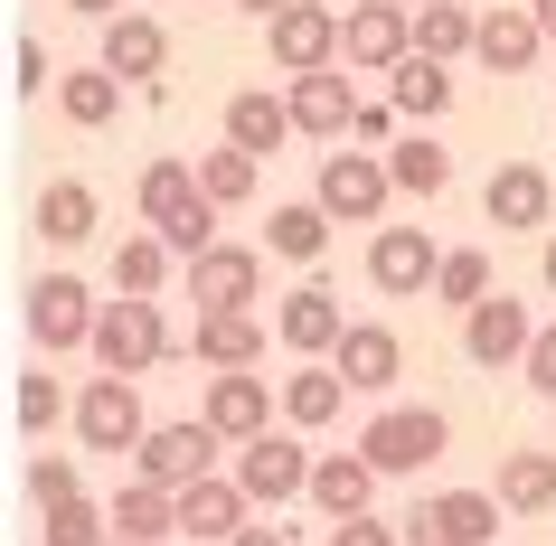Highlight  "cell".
Segmentation results:
<instances>
[{
  "instance_id": "f35d334b",
  "label": "cell",
  "mask_w": 556,
  "mask_h": 546,
  "mask_svg": "<svg viewBox=\"0 0 556 546\" xmlns=\"http://www.w3.org/2000/svg\"><path fill=\"white\" fill-rule=\"evenodd\" d=\"M58 415H76V405H66V386H58V377H48V368H38V377H20V433H48V424H58Z\"/></svg>"
},
{
  "instance_id": "f1b7e54d",
  "label": "cell",
  "mask_w": 556,
  "mask_h": 546,
  "mask_svg": "<svg viewBox=\"0 0 556 546\" xmlns=\"http://www.w3.org/2000/svg\"><path fill=\"white\" fill-rule=\"evenodd\" d=\"M104 227V199H94L86 179H48V189H38V236H48V245H86V236Z\"/></svg>"
},
{
  "instance_id": "816d5d0a",
  "label": "cell",
  "mask_w": 556,
  "mask_h": 546,
  "mask_svg": "<svg viewBox=\"0 0 556 546\" xmlns=\"http://www.w3.org/2000/svg\"><path fill=\"white\" fill-rule=\"evenodd\" d=\"M406 10H425V0H406Z\"/></svg>"
},
{
  "instance_id": "7dc6e473",
  "label": "cell",
  "mask_w": 556,
  "mask_h": 546,
  "mask_svg": "<svg viewBox=\"0 0 556 546\" xmlns=\"http://www.w3.org/2000/svg\"><path fill=\"white\" fill-rule=\"evenodd\" d=\"M538 274H547V302H556V227H547V245H538Z\"/></svg>"
},
{
  "instance_id": "c3c4849f",
  "label": "cell",
  "mask_w": 556,
  "mask_h": 546,
  "mask_svg": "<svg viewBox=\"0 0 556 546\" xmlns=\"http://www.w3.org/2000/svg\"><path fill=\"white\" fill-rule=\"evenodd\" d=\"M236 10H255V20H274V10H293V0H236Z\"/></svg>"
},
{
  "instance_id": "ffe728a7",
  "label": "cell",
  "mask_w": 556,
  "mask_h": 546,
  "mask_svg": "<svg viewBox=\"0 0 556 546\" xmlns=\"http://www.w3.org/2000/svg\"><path fill=\"white\" fill-rule=\"evenodd\" d=\"M283 94H293V123L312 132V142H350V123H358V94L340 66H321V76H283Z\"/></svg>"
},
{
  "instance_id": "ee69618b",
  "label": "cell",
  "mask_w": 556,
  "mask_h": 546,
  "mask_svg": "<svg viewBox=\"0 0 556 546\" xmlns=\"http://www.w3.org/2000/svg\"><path fill=\"white\" fill-rule=\"evenodd\" d=\"M10 66H20V76H10L20 94H48V86H58V66H48V48H38V38H20V48H10Z\"/></svg>"
},
{
  "instance_id": "7bdbcfd3",
  "label": "cell",
  "mask_w": 556,
  "mask_h": 546,
  "mask_svg": "<svg viewBox=\"0 0 556 546\" xmlns=\"http://www.w3.org/2000/svg\"><path fill=\"white\" fill-rule=\"evenodd\" d=\"M519 377L556 405V320H538V340H528V368H519Z\"/></svg>"
},
{
  "instance_id": "5bb4252c",
  "label": "cell",
  "mask_w": 556,
  "mask_h": 546,
  "mask_svg": "<svg viewBox=\"0 0 556 546\" xmlns=\"http://www.w3.org/2000/svg\"><path fill=\"white\" fill-rule=\"evenodd\" d=\"M94 320H104V302H94L76 274H48V283L29 292V340L58 358V348H94Z\"/></svg>"
},
{
  "instance_id": "f546056e",
  "label": "cell",
  "mask_w": 556,
  "mask_h": 546,
  "mask_svg": "<svg viewBox=\"0 0 556 546\" xmlns=\"http://www.w3.org/2000/svg\"><path fill=\"white\" fill-rule=\"evenodd\" d=\"M58 114L76 123V132H104V123L123 114V76L114 66H66L58 76Z\"/></svg>"
},
{
  "instance_id": "9c48e42d",
  "label": "cell",
  "mask_w": 556,
  "mask_h": 546,
  "mask_svg": "<svg viewBox=\"0 0 556 546\" xmlns=\"http://www.w3.org/2000/svg\"><path fill=\"white\" fill-rule=\"evenodd\" d=\"M406 58H415V10L406 0H358L350 38H340V66L350 76H396Z\"/></svg>"
},
{
  "instance_id": "44dd1931",
  "label": "cell",
  "mask_w": 556,
  "mask_h": 546,
  "mask_svg": "<svg viewBox=\"0 0 556 546\" xmlns=\"http://www.w3.org/2000/svg\"><path fill=\"white\" fill-rule=\"evenodd\" d=\"M189 358H199L207 377L264 368V320H255V312H199V330H189Z\"/></svg>"
},
{
  "instance_id": "4fadbf2b",
  "label": "cell",
  "mask_w": 556,
  "mask_h": 546,
  "mask_svg": "<svg viewBox=\"0 0 556 546\" xmlns=\"http://www.w3.org/2000/svg\"><path fill=\"white\" fill-rule=\"evenodd\" d=\"M434 274H443V245L425 227H378V236H368V283H378L387 302L434 292Z\"/></svg>"
},
{
  "instance_id": "8d00e7d4",
  "label": "cell",
  "mask_w": 556,
  "mask_h": 546,
  "mask_svg": "<svg viewBox=\"0 0 556 546\" xmlns=\"http://www.w3.org/2000/svg\"><path fill=\"white\" fill-rule=\"evenodd\" d=\"M255 170H264V161H255V151H236V142L199 151V189H207L217 207H245V199H255Z\"/></svg>"
},
{
  "instance_id": "d590c367",
  "label": "cell",
  "mask_w": 556,
  "mask_h": 546,
  "mask_svg": "<svg viewBox=\"0 0 556 546\" xmlns=\"http://www.w3.org/2000/svg\"><path fill=\"white\" fill-rule=\"evenodd\" d=\"M491 255L481 245H443V274H434V302L443 312H471V302H491Z\"/></svg>"
},
{
  "instance_id": "52a82bcc",
  "label": "cell",
  "mask_w": 556,
  "mask_h": 546,
  "mask_svg": "<svg viewBox=\"0 0 556 546\" xmlns=\"http://www.w3.org/2000/svg\"><path fill=\"white\" fill-rule=\"evenodd\" d=\"M312 443L302 433H255V443H236V481L255 509H283V499H312Z\"/></svg>"
},
{
  "instance_id": "7c38bea8",
  "label": "cell",
  "mask_w": 556,
  "mask_h": 546,
  "mask_svg": "<svg viewBox=\"0 0 556 546\" xmlns=\"http://www.w3.org/2000/svg\"><path fill=\"white\" fill-rule=\"evenodd\" d=\"M179 274H189V302H199V312H255L264 302V255L255 245H207V255H189Z\"/></svg>"
},
{
  "instance_id": "83f0119b",
  "label": "cell",
  "mask_w": 556,
  "mask_h": 546,
  "mask_svg": "<svg viewBox=\"0 0 556 546\" xmlns=\"http://www.w3.org/2000/svg\"><path fill=\"white\" fill-rule=\"evenodd\" d=\"M368 499H378V461L368 453H321L312 461V509L321 518H358Z\"/></svg>"
},
{
  "instance_id": "9a60e30c",
  "label": "cell",
  "mask_w": 556,
  "mask_h": 546,
  "mask_svg": "<svg viewBox=\"0 0 556 546\" xmlns=\"http://www.w3.org/2000/svg\"><path fill=\"white\" fill-rule=\"evenodd\" d=\"M274 340L293 348V358H330V348L350 340V312H340V292L330 283H302L274 302Z\"/></svg>"
},
{
  "instance_id": "2e32d148",
  "label": "cell",
  "mask_w": 556,
  "mask_h": 546,
  "mask_svg": "<svg viewBox=\"0 0 556 546\" xmlns=\"http://www.w3.org/2000/svg\"><path fill=\"white\" fill-rule=\"evenodd\" d=\"M330 368L350 377V396H387V386L406 377V340H396L387 320H350V340L330 348Z\"/></svg>"
},
{
  "instance_id": "30bf717a",
  "label": "cell",
  "mask_w": 556,
  "mask_h": 546,
  "mask_svg": "<svg viewBox=\"0 0 556 546\" xmlns=\"http://www.w3.org/2000/svg\"><path fill=\"white\" fill-rule=\"evenodd\" d=\"M528 340H538V312L519 292H491L463 312V358L471 368H528Z\"/></svg>"
},
{
  "instance_id": "ac0fdd59",
  "label": "cell",
  "mask_w": 556,
  "mask_h": 546,
  "mask_svg": "<svg viewBox=\"0 0 556 546\" xmlns=\"http://www.w3.org/2000/svg\"><path fill=\"white\" fill-rule=\"evenodd\" d=\"M123 86H161V66H170V29L151 20V10H123V20H104V58Z\"/></svg>"
},
{
  "instance_id": "f907efd6",
  "label": "cell",
  "mask_w": 556,
  "mask_h": 546,
  "mask_svg": "<svg viewBox=\"0 0 556 546\" xmlns=\"http://www.w3.org/2000/svg\"><path fill=\"white\" fill-rule=\"evenodd\" d=\"M114 546H142V537H114Z\"/></svg>"
},
{
  "instance_id": "e575fe53",
  "label": "cell",
  "mask_w": 556,
  "mask_h": 546,
  "mask_svg": "<svg viewBox=\"0 0 556 546\" xmlns=\"http://www.w3.org/2000/svg\"><path fill=\"white\" fill-rule=\"evenodd\" d=\"M415 48H425V58H471V48H481V20H471L463 0H425V10H415Z\"/></svg>"
},
{
  "instance_id": "ab89813d",
  "label": "cell",
  "mask_w": 556,
  "mask_h": 546,
  "mask_svg": "<svg viewBox=\"0 0 556 546\" xmlns=\"http://www.w3.org/2000/svg\"><path fill=\"white\" fill-rule=\"evenodd\" d=\"M76 490H86V481H76V461H66V453H38L29 461V499H38V509H58V499H76Z\"/></svg>"
},
{
  "instance_id": "277c9868",
  "label": "cell",
  "mask_w": 556,
  "mask_h": 546,
  "mask_svg": "<svg viewBox=\"0 0 556 546\" xmlns=\"http://www.w3.org/2000/svg\"><path fill=\"white\" fill-rule=\"evenodd\" d=\"M76 443L86 453H142V433H151V415H142V377H86V396H76Z\"/></svg>"
},
{
  "instance_id": "60d3db41",
  "label": "cell",
  "mask_w": 556,
  "mask_h": 546,
  "mask_svg": "<svg viewBox=\"0 0 556 546\" xmlns=\"http://www.w3.org/2000/svg\"><path fill=\"white\" fill-rule=\"evenodd\" d=\"M396 123H406V114H396V104H358V123H350V142H358V151H396V142H406V132H396Z\"/></svg>"
},
{
  "instance_id": "1f68e13d",
  "label": "cell",
  "mask_w": 556,
  "mask_h": 546,
  "mask_svg": "<svg viewBox=\"0 0 556 546\" xmlns=\"http://www.w3.org/2000/svg\"><path fill=\"white\" fill-rule=\"evenodd\" d=\"M330 227H340V217H330L321 199H283V207H274V227H264V245H274L283 264H321Z\"/></svg>"
},
{
  "instance_id": "7a4b0ae2",
  "label": "cell",
  "mask_w": 556,
  "mask_h": 546,
  "mask_svg": "<svg viewBox=\"0 0 556 546\" xmlns=\"http://www.w3.org/2000/svg\"><path fill=\"white\" fill-rule=\"evenodd\" d=\"M443 443H453V424H443L434 405H378V415L358 424V453L378 461V481H406V471L443 461Z\"/></svg>"
},
{
  "instance_id": "bcb514c9",
  "label": "cell",
  "mask_w": 556,
  "mask_h": 546,
  "mask_svg": "<svg viewBox=\"0 0 556 546\" xmlns=\"http://www.w3.org/2000/svg\"><path fill=\"white\" fill-rule=\"evenodd\" d=\"M76 20H123V0H66Z\"/></svg>"
},
{
  "instance_id": "4dcf8cb0",
  "label": "cell",
  "mask_w": 556,
  "mask_h": 546,
  "mask_svg": "<svg viewBox=\"0 0 556 546\" xmlns=\"http://www.w3.org/2000/svg\"><path fill=\"white\" fill-rule=\"evenodd\" d=\"M387 170H396V199H443V189H453V151L406 123V142L387 151Z\"/></svg>"
},
{
  "instance_id": "4316f807",
  "label": "cell",
  "mask_w": 556,
  "mask_h": 546,
  "mask_svg": "<svg viewBox=\"0 0 556 546\" xmlns=\"http://www.w3.org/2000/svg\"><path fill=\"white\" fill-rule=\"evenodd\" d=\"M387 104H396V114H406L415 132H425V123H443V114H453V66L415 48V58L396 66V76H387Z\"/></svg>"
},
{
  "instance_id": "f6af8a7d",
  "label": "cell",
  "mask_w": 556,
  "mask_h": 546,
  "mask_svg": "<svg viewBox=\"0 0 556 546\" xmlns=\"http://www.w3.org/2000/svg\"><path fill=\"white\" fill-rule=\"evenodd\" d=\"M227 546H293V528H255V518H245V528H236Z\"/></svg>"
},
{
  "instance_id": "74e56055",
  "label": "cell",
  "mask_w": 556,
  "mask_h": 546,
  "mask_svg": "<svg viewBox=\"0 0 556 546\" xmlns=\"http://www.w3.org/2000/svg\"><path fill=\"white\" fill-rule=\"evenodd\" d=\"M48 546H114V509H94L86 490L48 509Z\"/></svg>"
},
{
  "instance_id": "d6a6232c",
  "label": "cell",
  "mask_w": 556,
  "mask_h": 546,
  "mask_svg": "<svg viewBox=\"0 0 556 546\" xmlns=\"http://www.w3.org/2000/svg\"><path fill=\"white\" fill-rule=\"evenodd\" d=\"M170 264H179V245H170L161 227L123 236V245H114V292H142V302H161V283H170Z\"/></svg>"
},
{
  "instance_id": "484cf974",
  "label": "cell",
  "mask_w": 556,
  "mask_h": 546,
  "mask_svg": "<svg viewBox=\"0 0 556 546\" xmlns=\"http://www.w3.org/2000/svg\"><path fill=\"white\" fill-rule=\"evenodd\" d=\"M199 199H207V189H199V161H170V151H161V161L142 170V189H132L142 227H161V236H170V227H179V217H189Z\"/></svg>"
},
{
  "instance_id": "cb8c5ba5",
  "label": "cell",
  "mask_w": 556,
  "mask_h": 546,
  "mask_svg": "<svg viewBox=\"0 0 556 546\" xmlns=\"http://www.w3.org/2000/svg\"><path fill=\"white\" fill-rule=\"evenodd\" d=\"M340 405H350V377L330 368V358H293V377H283V424H293V433H321Z\"/></svg>"
},
{
  "instance_id": "681fc988",
  "label": "cell",
  "mask_w": 556,
  "mask_h": 546,
  "mask_svg": "<svg viewBox=\"0 0 556 546\" xmlns=\"http://www.w3.org/2000/svg\"><path fill=\"white\" fill-rule=\"evenodd\" d=\"M528 10H538V29H547V38H556V0H528Z\"/></svg>"
},
{
  "instance_id": "b9f144b4",
  "label": "cell",
  "mask_w": 556,
  "mask_h": 546,
  "mask_svg": "<svg viewBox=\"0 0 556 546\" xmlns=\"http://www.w3.org/2000/svg\"><path fill=\"white\" fill-rule=\"evenodd\" d=\"M330 546H406V528H387V518H330Z\"/></svg>"
},
{
  "instance_id": "836d02e7",
  "label": "cell",
  "mask_w": 556,
  "mask_h": 546,
  "mask_svg": "<svg viewBox=\"0 0 556 546\" xmlns=\"http://www.w3.org/2000/svg\"><path fill=\"white\" fill-rule=\"evenodd\" d=\"M500 509H519V518L556 509V443L547 453H500Z\"/></svg>"
},
{
  "instance_id": "e0dca14e",
  "label": "cell",
  "mask_w": 556,
  "mask_h": 546,
  "mask_svg": "<svg viewBox=\"0 0 556 546\" xmlns=\"http://www.w3.org/2000/svg\"><path fill=\"white\" fill-rule=\"evenodd\" d=\"M199 415L227 433V443H255V433H274V377H255V368L207 377V405H199Z\"/></svg>"
},
{
  "instance_id": "603a6c76",
  "label": "cell",
  "mask_w": 556,
  "mask_h": 546,
  "mask_svg": "<svg viewBox=\"0 0 556 546\" xmlns=\"http://www.w3.org/2000/svg\"><path fill=\"white\" fill-rule=\"evenodd\" d=\"M538 48H547V29H538V10H481V48H471V58L491 66V76H528V66H538Z\"/></svg>"
},
{
  "instance_id": "d4e9b609",
  "label": "cell",
  "mask_w": 556,
  "mask_h": 546,
  "mask_svg": "<svg viewBox=\"0 0 556 546\" xmlns=\"http://www.w3.org/2000/svg\"><path fill=\"white\" fill-rule=\"evenodd\" d=\"M104 509H114V537H142V546L179 537V490H170V481H142V471H132Z\"/></svg>"
},
{
  "instance_id": "7402d4cb",
  "label": "cell",
  "mask_w": 556,
  "mask_h": 546,
  "mask_svg": "<svg viewBox=\"0 0 556 546\" xmlns=\"http://www.w3.org/2000/svg\"><path fill=\"white\" fill-rule=\"evenodd\" d=\"M293 132H302V123H293V94H274V86L227 94V142L236 151H255V161H264V151H283Z\"/></svg>"
},
{
  "instance_id": "8992f818",
  "label": "cell",
  "mask_w": 556,
  "mask_h": 546,
  "mask_svg": "<svg viewBox=\"0 0 556 546\" xmlns=\"http://www.w3.org/2000/svg\"><path fill=\"white\" fill-rule=\"evenodd\" d=\"M396 528H406V546H500V490H434Z\"/></svg>"
},
{
  "instance_id": "3957f363",
  "label": "cell",
  "mask_w": 556,
  "mask_h": 546,
  "mask_svg": "<svg viewBox=\"0 0 556 546\" xmlns=\"http://www.w3.org/2000/svg\"><path fill=\"white\" fill-rule=\"evenodd\" d=\"M312 199H321L340 227H387L396 170H387V151H321V179H312Z\"/></svg>"
},
{
  "instance_id": "5b68a950",
  "label": "cell",
  "mask_w": 556,
  "mask_h": 546,
  "mask_svg": "<svg viewBox=\"0 0 556 546\" xmlns=\"http://www.w3.org/2000/svg\"><path fill=\"white\" fill-rule=\"evenodd\" d=\"M340 38H350V20H340L330 0H293V10H274V20H264L274 76H321V66H340Z\"/></svg>"
},
{
  "instance_id": "d6986e66",
  "label": "cell",
  "mask_w": 556,
  "mask_h": 546,
  "mask_svg": "<svg viewBox=\"0 0 556 546\" xmlns=\"http://www.w3.org/2000/svg\"><path fill=\"white\" fill-rule=\"evenodd\" d=\"M245 518H255V499H245V481H236V471H207V481L179 490V537H217V546H227Z\"/></svg>"
},
{
  "instance_id": "ba28073f",
  "label": "cell",
  "mask_w": 556,
  "mask_h": 546,
  "mask_svg": "<svg viewBox=\"0 0 556 546\" xmlns=\"http://www.w3.org/2000/svg\"><path fill=\"white\" fill-rule=\"evenodd\" d=\"M217 453H236V443L207 424V415H189V424H151L142 453H132V471H142V481L189 490V481H207V471H217Z\"/></svg>"
},
{
  "instance_id": "8fae6325",
  "label": "cell",
  "mask_w": 556,
  "mask_h": 546,
  "mask_svg": "<svg viewBox=\"0 0 556 546\" xmlns=\"http://www.w3.org/2000/svg\"><path fill=\"white\" fill-rule=\"evenodd\" d=\"M481 217H491L500 236H547L556 227V179L538 170V161H500L491 189H481Z\"/></svg>"
},
{
  "instance_id": "6da1fadb",
  "label": "cell",
  "mask_w": 556,
  "mask_h": 546,
  "mask_svg": "<svg viewBox=\"0 0 556 546\" xmlns=\"http://www.w3.org/2000/svg\"><path fill=\"white\" fill-rule=\"evenodd\" d=\"M161 358H170V320H161V302L114 292L104 320H94V368H104V377H151Z\"/></svg>"
}]
</instances>
